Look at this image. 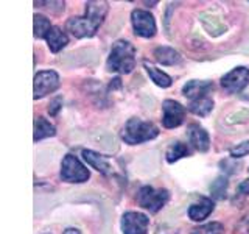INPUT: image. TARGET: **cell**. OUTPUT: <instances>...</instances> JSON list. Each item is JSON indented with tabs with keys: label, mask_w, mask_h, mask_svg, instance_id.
I'll return each mask as SVG.
<instances>
[{
	"label": "cell",
	"mask_w": 249,
	"mask_h": 234,
	"mask_svg": "<svg viewBox=\"0 0 249 234\" xmlns=\"http://www.w3.org/2000/svg\"><path fill=\"white\" fill-rule=\"evenodd\" d=\"M107 13L106 2H88L84 16H78L67 20V30L75 38H92L103 23Z\"/></svg>",
	"instance_id": "6da1fadb"
},
{
	"label": "cell",
	"mask_w": 249,
	"mask_h": 234,
	"mask_svg": "<svg viewBox=\"0 0 249 234\" xmlns=\"http://www.w3.org/2000/svg\"><path fill=\"white\" fill-rule=\"evenodd\" d=\"M136 66V49L128 41H117L106 62L107 70L120 74H129Z\"/></svg>",
	"instance_id": "7a4b0ae2"
},
{
	"label": "cell",
	"mask_w": 249,
	"mask_h": 234,
	"mask_svg": "<svg viewBox=\"0 0 249 234\" xmlns=\"http://www.w3.org/2000/svg\"><path fill=\"white\" fill-rule=\"evenodd\" d=\"M158 135H159V130L154 123L145 122L142 119H137V117L129 119L124 123V127L122 130V139L129 145L146 142V140L158 137Z\"/></svg>",
	"instance_id": "3957f363"
},
{
	"label": "cell",
	"mask_w": 249,
	"mask_h": 234,
	"mask_svg": "<svg viewBox=\"0 0 249 234\" xmlns=\"http://www.w3.org/2000/svg\"><path fill=\"white\" fill-rule=\"evenodd\" d=\"M170 194L167 189H154L151 186H143L137 194V203L150 213H158L167 205Z\"/></svg>",
	"instance_id": "277c9868"
},
{
	"label": "cell",
	"mask_w": 249,
	"mask_h": 234,
	"mask_svg": "<svg viewBox=\"0 0 249 234\" xmlns=\"http://www.w3.org/2000/svg\"><path fill=\"white\" fill-rule=\"evenodd\" d=\"M89 170L73 155L64 156L61 164V178L67 183H84L89 179Z\"/></svg>",
	"instance_id": "5b68a950"
},
{
	"label": "cell",
	"mask_w": 249,
	"mask_h": 234,
	"mask_svg": "<svg viewBox=\"0 0 249 234\" xmlns=\"http://www.w3.org/2000/svg\"><path fill=\"white\" fill-rule=\"evenodd\" d=\"M59 88V77L54 70H42L35 75V98H42Z\"/></svg>",
	"instance_id": "8992f818"
},
{
	"label": "cell",
	"mask_w": 249,
	"mask_h": 234,
	"mask_svg": "<svg viewBox=\"0 0 249 234\" xmlns=\"http://www.w3.org/2000/svg\"><path fill=\"white\" fill-rule=\"evenodd\" d=\"M131 23L136 35L142 38H153L156 35V20L150 11L134 10L131 14Z\"/></svg>",
	"instance_id": "52a82bcc"
},
{
	"label": "cell",
	"mask_w": 249,
	"mask_h": 234,
	"mask_svg": "<svg viewBox=\"0 0 249 234\" xmlns=\"http://www.w3.org/2000/svg\"><path fill=\"white\" fill-rule=\"evenodd\" d=\"M249 83V69L240 66L231 70L229 74H226L221 80V86L226 92L229 94H237L243 91Z\"/></svg>",
	"instance_id": "ba28073f"
},
{
	"label": "cell",
	"mask_w": 249,
	"mask_h": 234,
	"mask_svg": "<svg viewBox=\"0 0 249 234\" xmlns=\"http://www.w3.org/2000/svg\"><path fill=\"white\" fill-rule=\"evenodd\" d=\"M162 123L165 128H176L185 119V108L175 100H165L162 103Z\"/></svg>",
	"instance_id": "9c48e42d"
},
{
	"label": "cell",
	"mask_w": 249,
	"mask_h": 234,
	"mask_svg": "<svg viewBox=\"0 0 249 234\" xmlns=\"http://www.w3.org/2000/svg\"><path fill=\"white\" fill-rule=\"evenodd\" d=\"M150 218L142 213H124L122 217V231L123 234H146Z\"/></svg>",
	"instance_id": "30bf717a"
},
{
	"label": "cell",
	"mask_w": 249,
	"mask_h": 234,
	"mask_svg": "<svg viewBox=\"0 0 249 234\" xmlns=\"http://www.w3.org/2000/svg\"><path fill=\"white\" fill-rule=\"evenodd\" d=\"M210 91H213V83L199 81V80H192L187 84H184V88H182V94L187 98H190L192 101L202 98V97H207V94Z\"/></svg>",
	"instance_id": "8fae6325"
},
{
	"label": "cell",
	"mask_w": 249,
	"mask_h": 234,
	"mask_svg": "<svg viewBox=\"0 0 249 234\" xmlns=\"http://www.w3.org/2000/svg\"><path fill=\"white\" fill-rule=\"evenodd\" d=\"M189 140L198 152H202V153L207 152L210 147V137L207 135V131L198 123L189 125Z\"/></svg>",
	"instance_id": "7c38bea8"
},
{
	"label": "cell",
	"mask_w": 249,
	"mask_h": 234,
	"mask_svg": "<svg viewBox=\"0 0 249 234\" xmlns=\"http://www.w3.org/2000/svg\"><path fill=\"white\" fill-rule=\"evenodd\" d=\"M213 211V201L210 198L202 197L199 198V201H195L189 208V217L193 222H201L207 218Z\"/></svg>",
	"instance_id": "4fadbf2b"
},
{
	"label": "cell",
	"mask_w": 249,
	"mask_h": 234,
	"mask_svg": "<svg viewBox=\"0 0 249 234\" xmlns=\"http://www.w3.org/2000/svg\"><path fill=\"white\" fill-rule=\"evenodd\" d=\"M83 158H84V161L88 162L92 169H95L97 172H100V174L109 175L112 172V167H111V164H109V161L106 159V156L100 155L97 152H93V150H83Z\"/></svg>",
	"instance_id": "5bb4252c"
},
{
	"label": "cell",
	"mask_w": 249,
	"mask_h": 234,
	"mask_svg": "<svg viewBox=\"0 0 249 234\" xmlns=\"http://www.w3.org/2000/svg\"><path fill=\"white\" fill-rule=\"evenodd\" d=\"M45 41L53 53H58L69 44V38L59 27H52V30L49 31V35L45 38Z\"/></svg>",
	"instance_id": "9a60e30c"
},
{
	"label": "cell",
	"mask_w": 249,
	"mask_h": 234,
	"mask_svg": "<svg viewBox=\"0 0 249 234\" xmlns=\"http://www.w3.org/2000/svg\"><path fill=\"white\" fill-rule=\"evenodd\" d=\"M154 59L162 66H175L181 62V55L171 47H158L154 50Z\"/></svg>",
	"instance_id": "2e32d148"
},
{
	"label": "cell",
	"mask_w": 249,
	"mask_h": 234,
	"mask_svg": "<svg viewBox=\"0 0 249 234\" xmlns=\"http://www.w3.org/2000/svg\"><path fill=\"white\" fill-rule=\"evenodd\" d=\"M56 135V128L53 127V123H50L44 117H36L35 120V140H42L45 137H50Z\"/></svg>",
	"instance_id": "e0dca14e"
},
{
	"label": "cell",
	"mask_w": 249,
	"mask_h": 234,
	"mask_svg": "<svg viewBox=\"0 0 249 234\" xmlns=\"http://www.w3.org/2000/svg\"><path fill=\"white\" fill-rule=\"evenodd\" d=\"M143 67L146 70V74L150 75L151 81H154L159 88H168V86H171V78L165 72H162V70H159L156 66L150 64V62H145Z\"/></svg>",
	"instance_id": "ac0fdd59"
},
{
	"label": "cell",
	"mask_w": 249,
	"mask_h": 234,
	"mask_svg": "<svg viewBox=\"0 0 249 234\" xmlns=\"http://www.w3.org/2000/svg\"><path fill=\"white\" fill-rule=\"evenodd\" d=\"M189 109L193 114L206 117L213 109V100L210 97H202V98H198V100H193L192 103L189 105Z\"/></svg>",
	"instance_id": "d6986e66"
},
{
	"label": "cell",
	"mask_w": 249,
	"mask_h": 234,
	"mask_svg": "<svg viewBox=\"0 0 249 234\" xmlns=\"http://www.w3.org/2000/svg\"><path fill=\"white\" fill-rule=\"evenodd\" d=\"M190 155V148L187 147L185 144L182 142H175L168 147L167 150V161L168 162H176L184 156H189Z\"/></svg>",
	"instance_id": "ffe728a7"
},
{
	"label": "cell",
	"mask_w": 249,
	"mask_h": 234,
	"mask_svg": "<svg viewBox=\"0 0 249 234\" xmlns=\"http://www.w3.org/2000/svg\"><path fill=\"white\" fill-rule=\"evenodd\" d=\"M201 20H202V25L206 27V30L212 36H220L223 31H226V27L216 18H213V16L202 14L201 16Z\"/></svg>",
	"instance_id": "44dd1931"
},
{
	"label": "cell",
	"mask_w": 249,
	"mask_h": 234,
	"mask_svg": "<svg viewBox=\"0 0 249 234\" xmlns=\"http://www.w3.org/2000/svg\"><path fill=\"white\" fill-rule=\"evenodd\" d=\"M50 30H52L50 20L41 14H35V38L37 39L47 38Z\"/></svg>",
	"instance_id": "7402d4cb"
},
{
	"label": "cell",
	"mask_w": 249,
	"mask_h": 234,
	"mask_svg": "<svg viewBox=\"0 0 249 234\" xmlns=\"http://www.w3.org/2000/svg\"><path fill=\"white\" fill-rule=\"evenodd\" d=\"M226 189H228V179L224 176H218L210 186V192H212L213 198H223L226 195Z\"/></svg>",
	"instance_id": "603a6c76"
},
{
	"label": "cell",
	"mask_w": 249,
	"mask_h": 234,
	"mask_svg": "<svg viewBox=\"0 0 249 234\" xmlns=\"http://www.w3.org/2000/svg\"><path fill=\"white\" fill-rule=\"evenodd\" d=\"M223 225L218 223V222H212V223H207V225H202L199 228L193 230L192 234H221L223 233Z\"/></svg>",
	"instance_id": "cb8c5ba5"
},
{
	"label": "cell",
	"mask_w": 249,
	"mask_h": 234,
	"mask_svg": "<svg viewBox=\"0 0 249 234\" xmlns=\"http://www.w3.org/2000/svg\"><path fill=\"white\" fill-rule=\"evenodd\" d=\"M229 153L232 158H243V156L249 155V140H245V142L238 144L237 147H232Z\"/></svg>",
	"instance_id": "d4e9b609"
},
{
	"label": "cell",
	"mask_w": 249,
	"mask_h": 234,
	"mask_svg": "<svg viewBox=\"0 0 249 234\" xmlns=\"http://www.w3.org/2000/svg\"><path fill=\"white\" fill-rule=\"evenodd\" d=\"M61 108H62V98L61 97L53 98L50 101V105H49V113H50V116H56L59 113Z\"/></svg>",
	"instance_id": "484cf974"
},
{
	"label": "cell",
	"mask_w": 249,
	"mask_h": 234,
	"mask_svg": "<svg viewBox=\"0 0 249 234\" xmlns=\"http://www.w3.org/2000/svg\"><path fill=\"white\" fill-rule=\"evenodd\" d=\"M238 192L243 195H249V179H245V181L238 186Z\"/></svg>",
	"instance_id": "4316f807"
},
{
	"label": "cell",
	"mask_w": 249,
	"mask_h": 234,
	"mask_svg": "<svg viewBox=\"0 0 249 234\" xmlns=\"http://www.w3.org/2000/svg\"><path fill=\"white\" fill-rule=\"evenodd\" d=\"M64 234H81V233H80V230H76V228H67L64 231Z\"/></svg>",
	"instance_id": "83f0119b"
}]
</instances>
